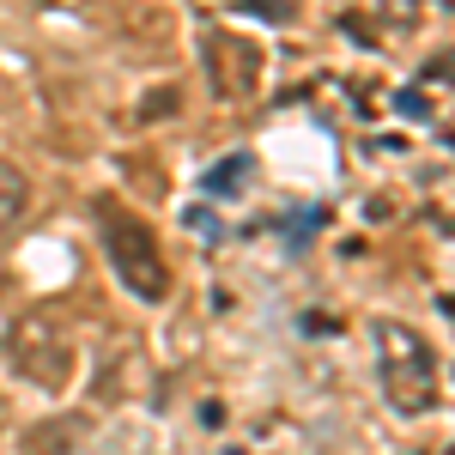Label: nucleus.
<instances>
[{
    "label": "nucleus",
    "mask_w": 455,
    "mask_h": 455,
    "mask_svg": "<svg viewBox=\"0 0 455 455\" xmlns=\"http://www.w3.org/2000/svg\"><path fill=\"white\" fill-rule=\"evenodd\" d=\"M98 225H104V255L116 267V280L128 285L134 298H146V304L171 298V267H164L158 237H152V225L140 212H128L122 201H98Z\"/></svg>",
    "instance_id": "obj_1"
},
{
    "label": "nucleus",
    "mask_w": 455,
    "mask_h": 455,
    "mask_svg": "<svg viewBox=\"0 0 455 455\" xmlns=\"http://www.w3.org/2000/svg\"><path fill=\"white\" fill-rule=\"evenodd\" d=\"M207 68H212V79H219L225 98H243V92H255V79H261V49H255L249 36L212 31L207 36Z\"/></svg>",
    "instance_id": "obj_3"
},
{
    "label": "nucleus",
    "mask_w": 455,
    "mask_h": 455,
    "mask_svg": "<svg viewBox=\"0 0 455 455\" xmlns=\"http://www.w3.org/2000/svg\"><path fill=\"white\" fill-rule=\"evenodd\" d=\"M249 171H255V158H249V152H231L225 164H212V171H207V182H201V188H207L212 201H231V195L243 188Z\"/></svg>",
    "instance_id": "obj_4"
},
{
    "label": "nucleus",
    "mask_w": 455,
    "mask_h": 455,
    "mask_svg": "<svg viewBox=\"0 0 455 455\" xmlns=\"http://www.w3.org/2000/svg\"><path fill=\"white\" fill-rule=\"evenodd\" d=\"M25 201H31V182H25V171L12 164V158H0V231L25 212Z\"/></svg>",
    "instance_id": "obj_5"
},
{
    "label": "nucleus",
    "mask_w": 455,
    "mask_h": 455,
    "mask_svg": "<svg viewBox=\"0 0 455 455\" xmlns=\"http://www.w3.org/2000/svg\"><path fill=\"white\" fill-rule=\"evenodd\" d=\"M450 455H455V450H450Z\"/></svg>",
    "instance_id": "obj_7"
},
{
    "label": "nucleus",
    "mask_w": 455,
    "mask_h": 455,
    "mask_svg": "<svg viewBox=\"0 0 455 455\" xmlns=\"http://www.w3.org/2000/svg\"><path fill=\"white\" fill-rule=\"evenodd\" d=\"M377 371L395 413H425L437 407V358L407 322H377Z\"/></svg>",
    "instance_id": "obj_2"
},
{
    "label": "nucleus",
    "mask_w": 455,
    "mask_h": 455,
    "mask_svg": "<svg viewBox=\"0 0 455 455\" xmlns=\"http://www.w3.org/2000/svg\"><path fill=\"white\" fill-rule=\"evenodd\" d=\"M243 6L255 12V19H274V25H285V19L298 12V0H243Z\"/></svg>",
    "instance_id": "obj_6"
}]
</instances>
